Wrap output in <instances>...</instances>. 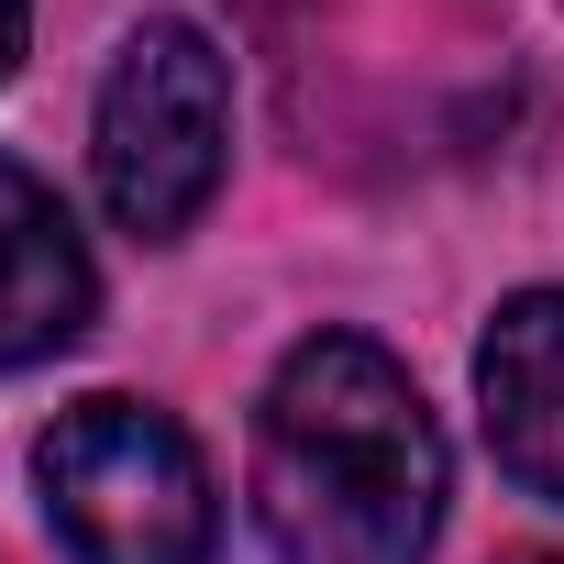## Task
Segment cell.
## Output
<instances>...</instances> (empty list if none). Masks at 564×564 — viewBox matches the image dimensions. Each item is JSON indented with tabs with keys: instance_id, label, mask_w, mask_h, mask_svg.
<instances>
[{
	"instance_id": "6da1fadb",
	"label": "cell",
	"mask_w": 564,
	"mask_h": 564,
	"mask_svg": "<svg viewBox=\"0 0 564 564\" xmlns=\"http://www.w3.org/2000/svg\"><path fill=\"white\" fill-rule=\"evenodd\" d=\"M443 432L366 333H311L254 410V520L276 564H421L443 531Z\"/></svg>"
},
{
	"instance_id": "7a4b0ae2",
	"label": "cell",
	"mask_w": 564,
	"mask_h": 564,
	"mask_svg": "<svg viewBox=\"0 0 564 564\" xmlns=\"http://www.w3.org/2000/svg\"><path fill=\"white\" fill-rule=\"evenodd\" d=\"M34 487L45 520L78 564H210L221 542V498L199 443L155 410V399H67L34 443Z\"/></svg>"
},
{
	"instance_id": "3957f363",
	"label": "cell",
	"mask_w": 564,
	"mask_h": 564,
	"mask_svg": "<svg viewBox=\"0 0 564 564\" xmlns=\"http://www.w3.org/2000/svg\"><path fill=\"white\" fill-rule=\"evenodd\" d=\"M89 166H100V210L144 243H177L221 166H232V67L199 23H133L111 78H100V122H89Z\"/></svg>"
},
{
	"instance_id": "277c9868",
	"label": "cell",
	"mask_w": 564,
	"mask_h": 564,
	"mask_svg": "<svg viewBox=\"0 0 564 564\" xmlns=\"http://www.w3.org/2000/svg\"><path fill=\"white\" fill-rule=\"evenodd\" d=\"M89 311H100V265H89L67 199L0 155V377L67 355L89 333Z\"/></svg>"
},
{
	"instance_id": "5b68a950",
	"label": "cell",
	"mask_w": 564,
	"mask_h": 564,
	"mask_svg": "<svg viewBox=\"0 0 564 564\" xmlns=\"http://www.w3.org/2000/svg\"><path fill=\"white\" fill-rule=\"evenodd\" d=\"M476 410H487V454L564 509V289H520L487 344H476Z\"/></svg>"
},
{
	"instance_id": "8992f818",
	"label": "cell",
	"mask_w": 564,
	"mask_h": 564,
	"mask_svg": "<svg viewBox=\"0 0 564 564\" xmlns=\"http://www.w3.org/2000/svg\"><path fill=\"white\" fill-rule=\"evenodd\" d=\"M23 34H34V0H0V78L23 67Z\"/></svg>"
},
{
	"instance_id": "52a82bcc",
	"label": "cell",
	"mask_w": 564,
	"mask_h": 564,
	"mask_svg": "<svg viewBox=\"0 0 564 564\" xmlns=\"http://www.w3.org/2000/svg\"><path fill=\"white\" fill-rule=\"evenodd\" d=\"M509 564H553V553H509Z\"/></svg>"
}]
</instances>
